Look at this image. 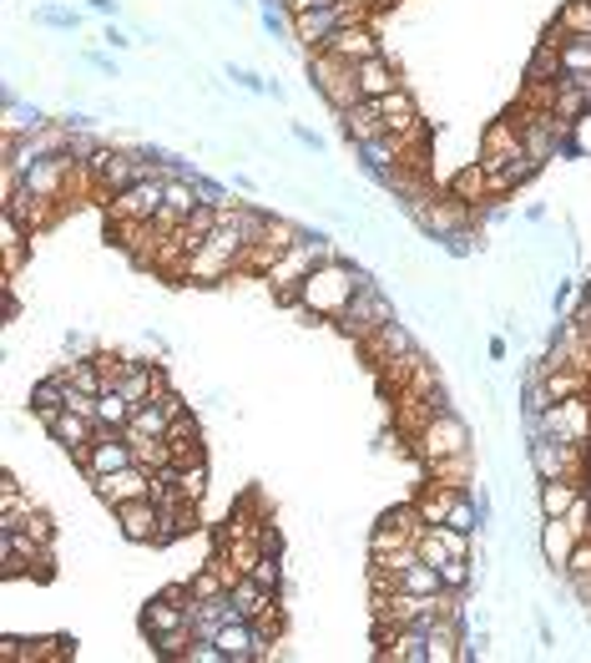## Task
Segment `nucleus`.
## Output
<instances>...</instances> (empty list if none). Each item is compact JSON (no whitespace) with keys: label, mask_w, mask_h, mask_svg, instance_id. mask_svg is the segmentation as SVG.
Returning <instances> with one entry per match:
<instances>
[{"label":"nucleus","mask_w":591,"mask_h":663,"mask_svg":"<svg viewBox=\"0 0 591 663\" xmlns=\"http://www.w3.org/2000/svg\"><path fill=\"white\" fill-rule=\"evenodd\" d=\"M581 496H587V481H571V477H552V481H541L536 487L541 517H566Z\"/></svg>","instance_id":"nucleus-26"},{"label":"nucleus","mask_w":591,"mask_h":663,"mask_svg":"<svg viewBox=\"0 0 591 663\" xmlns=\"http://www.w3.org/2000/svg\"><path fill=\"white\" fill-rule=\"evenodd\" d=\"M374 659L380 663H430V628H420V624L399 628L390 643L374 649Z\"/></svg>","instance_id":"nucleus-23"},{"label":"nucleus","mask_w":591,"mask_h":663,"mask_svg":"<svg viewBox=\"0 0 591 663\" xmlns=\"http://www.w3.org/2000/svg\"><path fill=\"white\" fill-rule=\"evenodd\" d=\"M324 52H334V56H344V61H355V67H359V61H369V56H380L384 46H380V31L369 26V21H359V26L334 31Z\"/></svg>","instance_id":"nucleus-24"},{"label":"nucleus","mask_w":591,"mask_h":663,"mask_svg":"<svg viewBox=\"0 0 591 663\" xmlns=\"http://www.w3.org/2000/svg\"><path fill=\"white\" fill-rule=\"evenodd\" d=\"M137 461V451H131V441L121 436V431H102L96 425V441H92V451L81 456V471H86V481L106 477V471H121V466Z\"/></svg>","instance_id":"nucleus-15"},{"label":"nucleus","mask_w":591,"mask_h":663,"mask_svg":"<svg viewBox=\"0 0 591 663\" xmlns=\"http://www.w3.org/2000/svg\"><path fill=\"white\" fill-rule=\"evenodd\" d=\"M409 446H415L420 466H434V461H450V456L475 451V436H471V425L455 415V405H450V411H434L430 421L420 425V436L409 441Z\"/></svg>","instance_id":"nucleus-4"},{"label":"nucleus","mask_w":591,"mask_h":663,"mask_svg":"<svg viewBox=\"0 0 591 663\" xmlns=\"http://www.w3.org/2000/svg\"><path fill=\"white\" fill-rule=\"evenodd\" d=\"M355 162H359V173L374 178V183H390L399 168H405V158H399V142L394 137H374V142H355Z\"/></svg>","instance_id":"nucleus-20"},{"label":"nucleus","mask_w":591,"mask_h":663,"mask_svg":"<svg viewBox=\"0 0 591 663\" xmlns=\"http://www.w3.org/2000/svg\"><path fill=\"white\" fill-rule=\"evenodd\" d=\"M162 203H167V178H142V183H131L127 193H117V198H106L102 213L106 224H137V218H158Z\"/></svg>","instance_id":"nucleus-8"},{"label":"nucleus","mask_w":591,"mask_h":663,"mask_svg":"<svg viewBox=\"0 0 591 663\" xmlns=\"http://www.w3.org/2000/svg\"><path fill=\"white\" fill-rule=\"evenodd\" d=\"M364 284H374V274L359 264H349V259H328V264H318L309 279L299 284V294H293V309H299L309 324H334V319L349 309V299H355Z\"/></svg>","instance_id":"nucleus-1"},{"label":"nucleus","mask_w":591,"mask_h":663,"mask_svg":"<svg viewBox=\"0 0 591 663\" xmlns=\"http://www.w3.org/2000/svg\"><path fill=\"white\" fill-rule=\"evenodd\" d=\"M425 477H434V481H450V487H471V481H475V451H465V456H450V461H434V466H425Z\"/></svg>","instance_id":"nucleus-38"},{"label":"nucleus","mask_w":591,"mask_h":663,"mask_svg":"<svg viewBox=\"0 0 591 663\" xmlns=\"http://www.w3.org/2000/svg\"><path fill=\"white\" fill-rule=\"evenodd\" d=\"M486 355H490V359H506V355H511V345H506V340H490Z\"/></svg>","instance_id":"nucleus-58"},{"label":"nucleus","mask_w":591,"mask_h":663,"mask_svg":"<svg viewBox=\"0 0 591 663\" xmlns=\"http://www.w3.org/2000/svg\"><path fill=\"white\" fill-rule=\"evenodd\" d=\"M46 436L61 446V451H71L81 461V456L92 451V441H96V421H86V415H77V411H56V415H46Z\"/></svg>","instance_id":"nucleus-18"},{"label":"nucleus","mask_w":591,"mask_h":663,"mask_svg":"<svg viewBox=\"0 0 591 663\" xmlns=\"http://www.w3.org/2000/svg\"><path fill=\"white\" fill-rule=\"evenodd\" d=\"M102 46H106V52H127V46H137V41H131V36H127V31H121V26H117V21H112V26H106V31H102Z\"/></svg>","instance_id":"nucleus-53"},{"label":"nucleus","mask_w":591,"mask_h":663,"mask_svg":"<svg viewBox=\"0 0 591 663\" xmlns=\"http://www.w3.org/2000/svg\"><path fill=\"white\" fill-rule=\"evenodd\" d=\"M561 36H591V0H561V11L552 21Z\"/></svg>","instance_id":"nucleus-39"},{"label":"nucleus","mask_w":591,"mask_h":663,"mask_svg":"<svg viewBox=\"0 0 591 663\" xmlns=\"http://www.w3.org/2000/svg\"><path fill=\"white\" fill-rule=\"evenodd\" d=\"M177 491H183L187 502H202V496H208V461L177 466Z\"/></svg>","instance_id":"nucleus-42"},{"label":"nucleus","mask_w":591,"mask_h":663,"mask_svg":"<svg viewBox=\"0 0 591 663\" xmlns=\"http://www.w3.org/2000/svg\"><path fill=\"white\" fill-rule=\"evenodd\" d=\"M167 425H172V415L162 411L158 400H147V405H137V415H131V425L121 436H162L167 441Z\"/></svg>","instance_id":"nucleus-37"},{"label":"nucleus","mask_w":591,"mask_h":663,"mask_svg":"<svg viewBox=\"0 0 591 663\" xmlns=\"http://www.w3.org/2000/svg\"><path fill=\"white\" fill-rule=\"evenodd\" d=\"M36 253V233H31L15 213H0V268H5V284L21 279L26 259Z\"/></svg>","instance_id":"nucleus-16"},{"label":"nucleus","mask_w":591,"mask_h":663,"mask_svg":"<svg viewBox=\"0 0 591 663\" xmlns=\"http://www.w3.org/2000/svg\"><path fill=\"white\" fill-rule=\"evenodd\" d=\"M541 431L556 441H587L591 446V396H571V400H552L541 415Z\"/></svg>","instance_id":"nucleus-12"},{"label":"nucleus","mask_w":591,"mask_h":663,"mask_svg":"<svg viewBox=\"0 0 591 663\" xmlns=\"http://www.w3.org/2000/svg\"><path fill=\"white\" fill-rule=\"evenodd\" d=\"M81 67H92V71H102V77H121V67H117V56H106V52H86V56H81Z\"/></svg>","instance_id":"nucleus-51"},{"label":"nucleus","mask_w":591,"mask_h":663,"mask_svg":"<svg viewBox=\"0 0 591 663\" xmlns=\"http://www.w3.org/2000/svg\"><path fill=\"white\" fill-rule=\"evenodd\" d=\"M61 375H66V385H71V390H86V396H102V390H106L102 370H96V359H66Z\"/></svg>","instance_id":"nucleus-40"},{"label":"nucleus","mask_w":591,"mask_h":663,"mask_svg":"<svg viewBox=\"0 0 591 663\" xmlns=\"http://www.w3.org/2000/svg\"><path fill=\"white\" fill-rule=\"evenodd\" d=\"M131 415H137V405L121 396L117 385H112V390H102V400H96V425H102V431H127Z\"/></svg>","instance_id":"nucleus-35"},{"label":"nucleus","mask_w":591,"mask_h":663,"mask_svg":"<svg viewBox=\"0 0 591 663\" xmlns=\"http://www.w3.org/2000/svg\"><path fill=\"white\" fill-rule=\"evenodd\" d=\"M36 26H46V31H77L81 15L66 11V5H36Z\"/></svg>","instance_id":"nucleus-46"},{"label":"nucleus","mask_w":591,"mask_h":663,"mask_svg":"<svg viewBox=\"0 0 591 663\" xmlns=\"http://www.w3.org/2000/svg\"><path fill=\"white\" fill-rule=\"evenodd\" d=\"M581 299H587V305H591V284H587V289H581Z\"/></svg>","instance_id":"nucleus-60"},{"label":"nucleus","mask_w":591,"mask_h":663,"mask_svg":"<svg viewBox=\"0 0 591 663\" xmlns=\"http://www.w3.org/2000/svg\"><path fill=\"white\" fill-rule=\"evenodd\" d=\"M92 496L112 512V506H121V502H137V496H152V471L147 466H121V471H106V477H96L92 481Z\"/></svg>","instance_id":"nucleus-13"},{"label":"nucleus","mask_w":591,"mask_h":663,"mask_svg":"<svg viewBox=\"0 0 591 663\" xmlns=\"http://www.w3.org/2000/svg\"><path fill=\"white\" fill-rule=\"evenodd\" d=\"M172 279L177 284H233L237 279V259L223 253L218 243H202L183 259V264L172 268Z\"/></svg>","instance_id":"nucleus-11"},{"label":"nucleus","mask_w":591,"mask_h":663,"mask_svg":"<svg viewBox=\"0 0 591 663\" xmlns=\"http://www.w3.org/2000/svg\"><path fill=\"white\" fill-rule=\"evenodd\" d=\"M355 77H359V96H364V102H380V96H390V92H399V87H405L399 67H394L384 52L369 56V61H359Z\"/></svg>","instance_id":"nucleus-22"},{"label":"nucleus","mask_w":591,"mask_h":663,"mask_svg":"<svg viewBox=\"0 0 591 663\" xmlns=\"http://www.w3.org/2000/svg\"><path fill=\"white\" fill-rule=\"evenodd\" d=\"M566 522H571V531H577V537H591V496H581V502L566 512Z\"/></svg>","instance_id":"nucleus-49"},{"label":"nucleus","mask_w":591,"mask_h":663,"mask_svg":"<svg viewBox=\"0 0 591 663\" xmlns=\"http://www.w3.org/2000/svg\"><path fill=\"white\" fill-rule=\"evenodd\" d=\"M309 87H314L318 102H328L334 117L349 112L355 102H364V96H359L355 61H344V56H334V52H309Z\"/></svg>","instance_id":"nucleus-3"},{"label":"nucleus","mask_w":591,"mask_h":663,"mask_svg":"<svg viewBox=\"0 0 591 663\" xmlns=\"http://www.w3.org/2000/svg\"><path fill=\"white\" fill-rule=\"evenodd\" d=\"M561 46H552V41H536V52L525 56L521 67V81H561Z\"/></svg>","instance_id":"nucleus-33"},{"label":"nucleus","mask_w":591,"mask_h":663,"mask_svg":"<svg viewBox=\"0 0 591 663\" xmlns=\"http://www.w3.org/2000/svg\"><path fill=\"white\" fill-rule=\"evenodd\" d=\"M66 390H71V385H66V375H61V370L31 385V411H36V421H46V415L66 411Z\"/></svg>","instance_id":"nucleus-34"},{"label":"nucleus","mask_w":591,"mask_h":663,"mask_svg":"<svg viewBox=\"0 0 591 663\" xmlns=\"http://www.w3.org/2000/svg\"><path fill=\"white\" fill-rule=\"evenodd\" d=\"M223 77L233 81L237 92H248V96H268V77H258L253 67H237V61H228L223 67Z\"/></svg>","instance_id":"nucleus-45"},{"label":"nucleus","mask_w":591,"mask_h":663,"mask_svg":"<svg viewBox=\"0 0 591 663\" xmlns=\"http://www.w3.org/2000/svg\"><path fill=\"white\" fill-rule=\"evenodd\" d=\"M430 527V522L415 512V502H405V506H390L374 527H369V542H364V552L369 558H390V552H399V547H409V542H420V531Z\"/></svg>","instance_id":"nucleus-7"},{"label":"nucleus","mask_w":591,"mask_h":663,"mask_svg":"<svg viewBox=\"0 0 591 663\" xmlns=\"http://www.w3.org/2000/svg\"><path fill=\"white\" fill-rule=\"evenodd\" d=\"M328 259H339V249H334V239H328L324 228H303L299 243H293L283 259H278L274 268H268V294H274V305L293 309V294H299V284L314 274L318 264H328Z\"/></svg>","instance_id":"nucleus-2"},{"label":"nucleus","mask_w":591,"mask_h":663,"mask_svg":"<svg viewBox=\"0 0 591 663\" xmlns=\"http://www.w3.org/2000/svg\"><path fill=\"white\" fill-rule=\"evenodd\" d=\"M167 628H193V613H187V603H177V597L158 593V597H152V603L142 608V633L158 638V633H167Z\"/></svg>","instance_id":"nucleus-27"},{"label":"nucleus","mask_w":591,"mask_h":663,"mask_svg":"<svg viewBox=\"0 0 591 663\" xmlns=\"http://www.w3.org/2000/svg\"><path fill=\"white\" fill-rule=\"evenodd\" d=\"M359 350H364V359L374 365V370H384V365L405 359L409 350H420V345H415V330H409L405 319H390V324H380L369 340H359Z\"/></svg>","instance_id":"nucleus-14"},{"label":"nucleus","mask_w":591,"mask_h":663,"mask_svg":"<svg viewBox=\"0 0 591 663\" xmlns=\"http://www.w3.org/2000/svg\"><path fill=\"white\" fill-rule=\"evenodd\" d=\"M0 106H5V133H11V137H31V133H40V127L51 122L36 102H21V92H15V87H5V92H0Z\"/></svg>","instance_id":"nucleus-28"},{"label":"nucleus","mask_w":591,"mask_h":663,"mask_svg":"<svg viewBox=\"0 0 591 663\" xmlns=\"http://www.w3.org/2000/svg\"><path fill=\"white\" fill-rule=\"evenodd\" d=\"M299 233H303V228L293 224V218H278V213H274V224L263 228V239L248 243V253H243V268H237V274H258V279H268V268H274L278 259L293 249V243H299Z\"/></svg>","instance_id":"nucleus-10"},{"label":"nucleus","mask_w":591,"mask_h":663,"mask_svg":"<svg viewBox=\"0 0 591 663\" xmlns=\"http://www.w3.org/2000/svg\"><path fill=\"white\" fill-rule=\"evenodd\" d=\"M390 319H399V309H394V299L384 294V284L374 279V284H364V289L349 299V309H344L334 324H339L349 340H369V334L380 330V324H390Z\"/></svg>","instance_id":"nucleus-6"},{"label":"nucleus","mask_w":591,"mask_h":663,"mask_svg":"<svg viewBox=\"0 0 591 663\" xmlns=\"http://www.w3.org/2000/svg\"><path fill=\"white\" fill-rule=\"evenodd\" d=\"M399 587H405V593H445V583H440V568H430V562H415V568H405Z\"/></svg>","instance_id":"nucleus-43"},{"label":"nucleus","mask_w":591,"mask_h":663,"mask_svg":"<svg viewBox=\"0 0 591 663\" xmlns=\"http://www.w3.org/2000/svg\"><path fill=\"white\" fill-rule=\"evenodd\" d=\"M571 294H577V289H571V279H561L552 289V309H556V315H566V309H571Z\"/></svg>","instance_id":"nucleus-54"},{"label":"nucleus","mask_w":591,"mask_h":663,"mask_svg":"<svg viewBox=\"0 0 591 663\" xmlns=\"http://www.w3.org/2000/svg\"><path fill=\"white\" fill-rule=\"evenodd\" d=\"M86 11L106 15V21H117V15H121V0H86Z\"/></svg>","instance_id":"nucleus-55"},{"label":"nucleus","mask_w":591,"mask_h":663,"mask_svg":"<svg viewBox=\"0 0 591 663\" xmlns=\"http://www.w3.org/2000/svg\"><path fill=\"white\" fill-rule=\"evenodd\" d=\"M274 597H278V593H263L253 578H237V583L228 587V608H233V624H253V618H258V613L268 608Z\"/></svg>","instance_id":"nucleus-30"},{"label":"nucleus","mask_w":591,"mask_h":663,"mask_svg":"<svg viewBox=\"0 0 591 663\" xmlns=\"http://www.w3.org/2000/svg\"><path fill=\"white\" fill-rule=\"evenodd\" d=\"M61 350H66V359H92L96 355V340L86 330H77V324H71V330L61 334Z\"/></svg>","instance_id":"nucleus-47"},{"label":"nucleus","mask_w":591,"mask_h":663,"mask_svg":"<svg viewBox=\"0 0 591 663\" xmlns=\"http://www.w3.org/2000/svg\"><path fill=\"white\" fill-rule=\"evenodd\" d=\"M167 441H202V425H197V415L193 411L177 415V421L167 425Z\"/></svg>","instance_id":"nucleus-48"},{"label":"nucleus","mask_w":591,"mask_h":663,"mask_svg":"<svg viewBox=\"0 0 591 663\" xmlns=\"http://www.w3.org/2000/svg\"><path fill=\"white\" fill-rule=\"evenodd\" d=\"M193 187H197V198L208 203V208H233V187H223V183H212L202 168L193 173Z\"/></svg>","instance_id":"nucleus-44"},{"label":"nucleus","mask_w":591,"mask_h":663,"mask_svg":"<svg viewBox=\"0 0 591 663\" xmlns=\"http://www.w3.org/2000/svg\"><path fill=\"white\" fill-rule=\"evenodd\" d=\"M552 112H556L561 122H571V127H577V122L591 112V102H587V92H581V81H577V77H561V81H556V102H552Z\"/></svg>","instance_id":"nucleus-36"},{"label":"nucleus","mask_w":591,"mask_h":663,"mask_svg":"<svg viewBox=\"0 0 591 663\" xmlns=\"http://www.w3.org/2000/svg\"><path fill=\"white\" fill-rule=\"evenodd\" d=\"M380 117H384V127H390V133H405V127L425 122V112H420V102H415V92H409V87H399V92L380 96Z\"/></svg>","instance_id":"nucleus-32"},{"label":"nucleus","mask_w":591,"mask_h":663,"mask_svg":"<svg viewBox=\"0 0 591 663\" xmlns=\"http://www.w3.org/2000/svg\"><path fill=\"white\" fill-rule=\"evenodd\" d=\"M445 193L450 198H460V203H490V183H486V168L480 162H460L455 168V178L445 183Z\"/></svg>","instance_id":"nucleus-31"},{"label":"nucleus","mask_w":591,"mask_h":663,"mask_svg":"<svg viewBox=\"0 0 591 663\" xmlns=\"http://www.w3.org/2000/svg\"><path fill=\"white\" fill-rule=\"evenodd\" d=\"M293 142L303 147V152H324V133H314V127H303V122H293Z\"/></svg>","instance_id":"nucleus-52"},{"label":"nucleus","mask_w":591,"mask_h":663,"mask_svg":"<svg viewBox=\"0 0 591 663\" xmlns=\"http://www.w3.org/2000/svg\"><path fill=\"white\" fill-rule=\"evenodd\" d=\"M268 96H274V102H289V87H283L278 77H268Z\"/></svg>","instance_id":"nucleus-57"},{"label":"nucleus","mask_w":591,"mask_h":663,"mask_svg":"<svg viewBox=\"0 0 591 663\" xmlns=\"http://www.w3.org/2000/svg\"><path fill=\"white\" fill-rule=\"evenodd\" d=\"M248 578L263 587V593H278V597H283V558H278V552H263V558L253 562Z\"/></svg>","instance_id":"nucleus-41"},{"label":"nucleus","mask_w":591,"mask_h":663,"mask_svg":"<svg viewBox=\"0 0 591 663\" xmlns=\"http://www.w3.org/2000/svg\"><path fill=\"white\" fill-rule=\"evenodd\" d=\"M228 187H233V193H253V187H258V183H253L248 173H233V178H228Z\"/></svg>","instance_id":"nucleus-56"},{"label":"nucleus","mask_w":591,"mask_h":663,"mask_svg":"<svg viewBox=\"0 0 591 663\" xmlns=\"http://www.w3.org/2000/svg\"><path fill=\"white\" fill-rule=\"evenodd\" d=\"M364 5H369V15H384V11H394L399 0H364Z\"/></svg>","instance_id":"nucleus-59"},{"label":"nucleus","mask_w":591,"mask_h":663,"mask_svg":"<svg viewBox=\"0 0 591 663\" xmlns=\"http://www.w3.org/2000/svg\"><path fill=\"white\" fill-rule=\"evenodd\" d=\"M112 517H117V537H127V542H158V502L152 496H137V502H121L112 506Z\"/></svg>","instance_id":"nucleus-19"},{"label":"nucleus","mask_w":591,"mask_h":663,"mask_svg":"<svg viewBox=\"0 0 591 663\" xmlns=\"http://www.w3.org/2000/svg\"><path fill=\"white\" fill-rule=\"evenodd\" d=\"M465 487H450V481H434V477H425V487L415 491V512H420L430 527H440V522L450 517V506H455V496Z\"/></svg>","instance_id":"nucleus-29"},{"label":"nucleus","mask_w":591,"mask_h":663,"mask_svg":"<svg viewBox=\"0 0 591 663\" xmlns=\"http://www.w3.org/2000/svg\"><path fill=\"white\" fill-rule=\"evenodd\" d=\"M577 531H571V522L566 517H541V558H546V568L556 572V578H566V562H571V552H577Z\"/></svg>","instance_id":"nucleus-21"},{"label":"nucleus","mask_w":591,"mask_h":663,"mask_svg":"<svg viewBox=\"0 0 591 663\" xmlns=\"http://www.w3.org/2000/svg\"><path fill=\"white\" fill-rule=\"evenodd\" d=\"M0 572L11 583L15 578H51V542H40L26 527L0 531Z\"/></svg>","instance_id":"nucleus-5"},{"label":"nucleus","mask_w":591,"mask_h":663,"mask_svg":"<svg viewBox=\"0 0 591 663\" xmlns=\"http://www.w3.org/2000/svg\"><path fill=\"white\" fill-rule=\"evenodd\" d=\"M339 133L349 137V147L390 137V127H384V117H380V102H355L349 112H339Z\"/></svg>","instance_id":"nucleus-25"},{"label":"nucleus","mask_w":591,"mask_h":663,"mask_svg":"<svg viewBox=\"0 0 591 663\" xmlns=\"http://www.w3.org/2000/svg\"><path fill=\"white\" fill-rule=\"evenodd\" d=\"M531 158L521 142V127H515V117H496L486 122V133H480V152H475V162L486 168V173H506L511 162Z\"/></svg>","instance_id":"nucleus-9"},{"label":"nucleus","mask_w":591,"mask_h":663,"mask_svg":"<svg viewBox=\"0 0 591 663\" xmlns=\"http://www.w3.org/2000/svg\"><path fill=\"white\" fill-rule=\"evenodd\" d=\"M258 547H263V552H278V558H283V531H278L274 517H268V522L258 527Z\"/></svg>","instance_id":"nucleus-50"},{"label":"nucleus","mask_w":591,"mask_h":663,"mask_svg":"<svg viewBox=\"0 0 591 663\" xmlns=\"http://www.w3.org/2000/svg\"><path fill=\"white\" fill-rule=\"evenodd\" d=\"M71 659V638H0V663H66Z\"/></svg>","instance_id":"nucleus-17"}]
</instances>
